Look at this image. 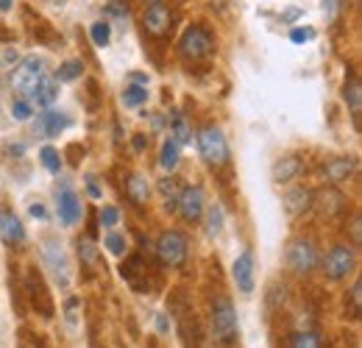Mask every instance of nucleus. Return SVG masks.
Returning a JSON list of instances; mask_svg holds the SVG:
<instances>
[{
	"label": "nucleus",
	"instance_id": "obj_21",
	"mask_svg": "<svg viewBox=\"0 0 362 348\" xmlns=\"http://www.w3.org/2000/svg\"><path fill=\"white\" fill-rule=\"evenodd\" d=\"M126 192H129V198L134 201L136 207H142L145 201H148V195H151V187H148V178H142V175H129L126 178Z\"/></svg>",
	"mask_w": 362,
	"mask_h": 348
},
{
	"label": "nucleus",
	"instance_id": "obj_6",
	"mask_svg": "<svg viewBox=\"0 0 362 348\" xmlns=\"http://www.w3.org/2000/svg\"><path fill=\"white\" fill-rule=\"evenodd\" d=\"M25 290H28V298H31L34 309L42 318H50L53 315V298H50V293H47L45 287V279H42V273L37 267H28V273H25Z\"/></svg>",
	"mask_w": 362,
	"mask_h": 348
},
{
	"label": "nucleus",
	"instance_id": "obj_35",
	"mask_svg": "<svg viewBox=\"0 0 362 348\" xmlns=\"http://www.w3.org/2000/svg\"><path fill=\"white\" fill-rule=\"evenodd\" d=\"M106 248H109L112 254H117V257H120V254L126 251V240H123L120 234H109V237H106Z\"/></svg>",
	"mask_w": 362,
	"mask_h": 348
},
{
	"label": "nucleus",
	"instance_id": "obj_1",
	"mask_svg": "<svg viewBox=\"0 0 362 348\" xmlns=\"http://www.w3.org/2000/svg\"><path fill=\"white\" fill-rule=\"evenodd\" d=\"M45 76H47L45 64H42L40 59H34V56L23 59V62L14 67V73H11V87L17 92V98H25V100H28Z\"/></svg>",
	"mask_w": 362,
	"mask_h": 348
},
{
	"label": "nucleus",
	"instance_id": "obj_31",
	"mask_svg": "<svg viewBox=\"0 0 362 348\" xmlns=\"http://www.w3.org/2000/svg\"><path fill=\"white\" fill-rule=\"evenodd\" d=\"M11 115H14V120H28L31 117V103L25 98H17L11 103Z\"/></svg>",
	"mask_w": 362,
	"mask_h": 348
},
{
	"label": "nucleus",
	"instance_id": "obj_33",
	"mask_svg": "<svg viewBox=\"0 0 362 348\" xmlns=\"http://www.w3.org/2000/svg\"><path fill=\"white\" fill-rule=\"evenodd\" d=\"M360 312H362V282H357L351 287V315L360 318Z\"/></svg>",
	"mask_w": 362,
	"mask_h": 348
},
{
	"label": "nucleus",
	"instance_id": "obj_3",
	"mask_svg": "<svg viewBox=\"0 0 362 348\" xmlns=\"http://www.w3.org/2000/svg\"><path fill=\"white\" fill-rule=\"evenodd\" d=\"M198 148H201V156H204L209 165H215V168L226 165L228 145H226L223 131L218 129V126H206V129L198 134Z\"/></svg>",
	"mask_w": 362,
	"mask_h": 348
},
{
	"label": "nucleus",
	"instance_id": "obj_19",
	"mask_svg": "<svg viewBox=\"0 0 362 348\" xmlns=\"http://www.w3.org/2000/svg\"><path fill=\"white\" fill-rule=\"evenodd\" d=\"M313 204L320 209V215L332 218V215H337V212L343 209V195H340L337 190H323V192L317 195V201H313Z\"/></svg>",
	"mask_w": 362,
	"mask_h": 348
},
{
	"label": "nucleus",
	"instance_id": "obj_23",
	"mask_svg": "<svg viewBox=\"0 0 362 348\" xmlns=\"http://www.w3.org/2000/svg\"><path fill=\"white\" fill-rule=\"evenodd\" d=\"M346 100H349V106H351V112H354V117H357L362 106V89H360V81H357L354 76L346 81Z\"/></svg>",
	"mask_w": 362,
	"mask_h": 348
},
{
	"label": "nucleus",
	"instance_id": "obj_36",
	"mask_svg": "<svg viewBox=\"0 0 362 348\" xmlns=\"http://www.w3.org/2000/svg\"><path fill=\"white\" fill-rule=\"evenodd\" d=\"M78 254H81V260L90 262V265H95V260H98V254H95L92 243H78Z\"/></svg>",
	"mask_w": 362,
	"mask_h": 348
},
{
	"label": "nucleus",
	"instance_id": "obj_16",
	"mask_svg": "<svg viewBox=\"0 0 362 348\" xmlns=\"http://www.w3.org/2000/svg\"><path fill=\"white\" fill-rule=\"evenodd\" d=\"M310 207H313V192H310V190H304V187L290 190V192L284 195V212H287L290 218L304 215Z\"/></svg>",
	"mask_w": 362,
	"mask_h": 348
},
{
	"label": "nucleus",
	"instance_id": "obj_28",
	"mask_svg": "<svg viewBox=\"0 0 362 348\" xmlns=\"http://www.w3.org/2000/svg\"><path fill=\"white\" fill-rule=\"evenodd\" d=\"M40 159H42V165H45L53 175L62 170V159H59V151H56V148H42V151H40Z\"/></svg>",
	"mask_w": 362,
	"mask_h": 348
},
{
	"label": "nucleus",
	"instance_id": "obj_11",
	"mask_svg": "<svg viewBox=\"0 0 362 348\" xmlns=\"http://www.w3.org/2000/svg\"><path fill=\"white\" fill-rule=\"evenodd\" d=\"M231 276L237 282V290H243V293H251L254 290V257H251V251H243L234 260Z\"/></svg>",
	"mask_w": 362,
	"mask_h": 348
},
{
	"label": "nucleus",
	"instance_id": "obj_17",
	"mask_svg": "<svg viewBox=\"0 0 362 348\" xmlns=\"http://www.w3.org/2000/svg\"><path fill=\"white\" fill-rule=\"evenodd\" d=\"M42 251H45V262L50 265V270L56 273V279H59L62 284H67V260H64L62 245H59V243H53V240H47Z\"/></svg>",
	"mask_w": 362,
	"mask_h": 348
},
{
	"label": "nucleus",
	"instance_id": "obj_9",
	"mask_svg": "<svg viewBox=\"0 0 362 348\" xmlns=\"http://www.w3.org/2000/svg\"><path fill=\"white\" fill-rule=\"evenodd\" d=\"M176 209H179L181 218L187 223H198L201 215H204V192H201V187H184L179 192Z\"/></svg>",
	"mask_w": 362,
	"mask_h": 348
},
{
	"label": "nucleus",
	"instance_id": "obj_38",
	"mask_svg": "<svg viewBox=\"0 0 362 348\" xmlns=\"http://www.w3.org/2000/svg\"><path fill=\"white\" fill-rule=\"evenodd\" d=\"M31 215H34V218H45V207L34 204V207H31Z\"/></svg>",
	"mask_w": 362,
	"mask_h": 348
},
{
	"label": "nucleus",
	"instance_id": "obj_37",
	"mask_svg": "<svg viewBox=\"0 0 362 348\" xmlns=\"http://www.w3.org/2000/svg\"><path fill=\"white\" fill-rule=\"evenodd\" d=\"M315 37V31L313 28H296L293 34H290V40L293 42H307V40H313Z\"/></svg>",
	"mask_w": 362,
	"mask_h": 348
},
{
	"label": "nucleus",
	"instance_id": "obj_5",
	"mask_svg": "<svg viewBox=\"0 0 362 348\" xmlns=\"http://www.w3.org/2000/svg\"><path fill=\"white\" fill-rule=\"evenodd\" d=\"M156 254L168 267H181L187 260V240L179 231H165L156 243Z\"/></svg>",
	"mask_w": 362,
	"mask_h": 348
},
{
	"label": "nucleus",
	"instance_id": "obj_34",
	"mask_svg": "<svg viewBox=\"0 0 362 348\" xmlns=\"http://www.w3.org/2000/svg\"><path fill=\"white\" fill-rule=\"evenodd\" d=\"M117 220H120V212H117L115 207H103V209H100V223H103L106 228L117 226Z\"/></svg>",
	"mask_w": 362,
	"mask_h": 348
},
{
	"label": "nucleus",
	"instance_id": "obj_10",
	"mask_svg": "<svg viewBox=\"0 0 362 348\" xmlns=\"http://www.w3.org/2000/svg\"><path fill=\"white\" fill-rule=\"evenodd\" d=\"M145 31L153 37H165L170 31V11L165 3H151L145 11Z\"/></svg>",
	"mask_w": 362,
	"mask_h": 348
},
{
	"label": "nucleus",
	"instance_id": "obj_22",
	"mask_svg": "<svg viewBox=\"0 0 362 348\" xmlns=\"http://www.w3.org/2000/svg\"><path fill=\"white\" fill-rule=\"evenodd\" d=\"M159 165H162L165 170H176V165H179V145H176L173 139H168V142L162 145V156H159Z\"/></svg>",
	"mask_w": 362,
	"mask_h": 348
},
{
	"label": "nucleus",
	"instance_id": "obj_41",
	"mask_svg": "<svg viewBox=\"0 0 362 348\" xmlns=\"http://www.w3.org/2000/svg\"><path fill=\"white\" fill-rule=\"evenodd\" d=\"M145 3H148V6H151V3H162V0H145Z\"/></svg>",
	"mask_w": 362,
	"mask_h": 348
},
{
	"label": "nucleus",
	"instance_id": "obj_24",
	"mask_svg": "<svg viewBox=\"0 0 362 348\" xmlns=\"http://www.w3.org/2000/svg\"><path fill=\"white\" fill-rule=\"evenodd\" d=\"M148 100V89L139 87V84H129V87L123 89V103L126 106H142Z\"/></svg>",
	"mask_w": 362,
	"mask_h": 348
},
{
	"label": "nucleus",
	"instance_id": "obj_12",
	"mask_svg": "<svg viewBox=\"0 0 362 348\" xmlns=\"http://www.w3.org/2000/svg\"><path fill=\"white\" fill-rule=\"evenodd\" d=\"M67 126H70V117H64L62 112H56L50 106H47L45 112L37 117V123H34V129H37L40 137H56V134H62Z\"/></svg>",
	"mask_w": 362,
	"mask_h": 348
},
{
	"label": "nucleus",
	"instance_id": "obj_26",
	"mask_svg": "<svg viewBox=\"0 0 362 348\" xmlns=\"http://www.w3.org/2000/svg\"><path fill=\"white\" fill-rule=\"evenodd\" d=\"M162 195H165V201H168V209H176V201H179V181L176 178H165L162 181Z\"/></svg>",
	"mask_w": 362,
	"mask_h": 348
},
{
	"label": "nucleus",
	"instance_id": "obj_27",
	"mask_svg": "<svg viewBox=\"0 0 362 348\" xmlns=\"http://www.w3.org/2000/svg\"><path fill=\"white\" fill-rule=\"evenodd\" d=\"M221 228H223V209L221 207H212L206 212V234L215 237V234H221Z\"/></svg>",
	"mask_w": 362,
	"mask_h": 348
},
{
	"label": "nucleus",
	"instance_id": "obj_8",
	"mask_svg": "<svg viewBox=\"0 0 362 348\" xmlns=\"http://www.w3.org/2000/svg\"><path fill=\"white\" fill-rule=\"evenodd\" d=\"M287 265H290L296 273H310V270L317 265L315 245L307 243V240H296V243H290V248H287Z\"/></svg>",
	"mask_w": 362,
	"mask_h": 348
},
{
	"label": "nucleus",
	"instance_id": "obj_13",
	"mask_svg": "<svg viewBox=\"0 0 362 348\" xmlns=\"http://www.w3.org/2000/svg\"><path fill=\"white\" fill-rule=\"evenodd\" d=\"M354 159L351 156H334L323 165V178L332 181V184H340V181H349L354 175Z\"/></svg>",
	"mask_w": 362,
	"mask_h": 348
},
{
	"label": "nucleus",
	"instance_id": "obj_29",
	"mask_svg": "<svg viewBox=\"0 0 362 348\" xmlns=\"http://www.w3.org/2000/svg\"><path fill=\"white\" fill-rule=\"evenodd\" d=\"M92 42L98 45V47H103V45H109V37H112V28H109V23H95L92 25Z\"/></svg>",
	"mask_w": 362,
	"mask_h": 348
},
{
	"label": "nucleus",
	"instance_id": "obj_4",
	"mask_svg": "<svg viewBox=\"0 0 362 348\" xmlns=\"http://www.w3.org/2000/svg\"><path fill=\"white\" fill-rule=\"evenodd\" d=\"M212 326H215V337L221 343H234L237 340V312L228 298H218L212 306Z\"/></svg>",
	"mask_w": 362,
	"mask_h": 348
},
{
	"label": "nucleus",
	"instance_id": "obj_18",
	"mask_svg": "<svg viewBox=\"0 0 362 348\" xmlns=\"http://www.w3.org/2000/svg\"><path fill=\"white\" fill-rule=\"evenodd\" d=\"M298 173H301V159H298V156H281V159L273 165V178H276L279 184L293 181Z\"/></svg>",
	"mask_w": 362,
	"mask_h": 348
},
{
	"label": "nucleus",
	"instance_id": "obj_7",
	"mask_svg": "<svg viewBox=\"0 0 362 348\" xmlns=\"http://www.w3.org/2000/svg\"><path fill=\"white\" fill-rule=\"evenodd\" d=\"M323 270H326V276H329L332 282L346 279V276L354 270V251L346 248V245H334V248L329 251L326 262H323Z\"/></svg>",
	"mask_w": 362,
	"mask_h": 348
},
{
	"label": "nucleus",
	"instance_id": "obj_20",
	"mask_svg": "<svg viewBox=\"0 0 362 348\" xmlns=\"http://www.w3.org/2000/svg\"><path fill=\"white\" fill-rule=\"evenodd\" d=\"M56 98H59V84H56V81H53V79H42V81H40V87L34 89V95H31V98H28V103H37V106H50V103H53V100H56Z\"/></svg>",
	"mask_w": 362,
	"mask_h": 348
},
{
	"label": "nucleus",
	"instance_id": "obj_2",
	"mask_svg": "<svg viewBox=\"0 0 362 348\" xmlns=\"http://www.w3.org/2000/svg\"><path fill=\"white\" fill-rule=\"evenodd\" d=\"M179 53H181V59L189 62V64L206 59V56L212 53V34H209L206 28H201V25L187 28L179 42Z\"/></svg>",
	"mask_w": 362,
	"mask_h": 348
},
{
	"label": "nucleus",
	"instance_id": "obj_15",
	"mask_svg": "<svg viewBox=\"0 0 362 348\" xmlns=\"http://www.w3.org/2000/svg\"><path fill=\"white\" fill-rule=\"evenodd\" d=\"M59 218H62L64 226H73V223H78V218H81V201L67 187L59 192Z\"/></svg>",
	"mask_w": 362,
	"mask_h": 348
},
{
	"label": "nucleus",
	"instance_id": "obj_39",
	"mask_svg": "<svg viewBox=\"0 0 362 348\" xmlns=\"http://www.w3.org/2000/svg\"><path fill=\"white\" fill-rule=\"evenodd\" d=\"M87 187H90V195H92V198H100V190H98V184H95L92 178H90V184H87Z\"/></svg>",
	"mask_w": 362,
	"mask_h": 348
},
{
	"label": "nucleus",
	"instance_id": "obj_25",
	"mask_svg": "<svg viewBox=\"0 0 362 348\" xmlns=\"http://www.w3.org/2000/svg\"><path fill=\"white\" fill-rule=\"evenodd\" d=\"M290 348H320V337L315 332H296L290 340Z\"/></svg>",
	"mask_w": 362,
	"mask_h": 348
},
{
	"label": "nucleus",
	"instance_id": "obj_14",
	"mask_svg": "<svg viewBox=\"0 0 362 348\" xmlns=\"http://www.w3.org/2000/svg\"><path fill=\"white\" fill-rule=\"evenodd\" d=\"M0 237H3L6 245H17V243H23V237H25V228H23L20 218H17L14 212H8V209L0 212Z\"/></svg>",
	"mask_w": 362,
	"mask_h": 348
},
{
	"label": "nucleus",
	"instance_id": "obj_40",
	"mask_svg": "<svg viewBox=\"0 0 362 348\" xmlns=\"http://www.w3.org/2000/svg\"><path fill=\"white\" fill-rule=\"evenodd\" d=\"M0 8H3V11H8V8H11V0H0Z\"/></svg>",
	"mask_w": 362,
	"mask_h": 348
},
{
	"label": "nucleus",
	"instance_id": "obj_30",
	"mask_svg": "<svg viewBox=\"0 0 362 348\" xmlns=\"http://www.w3.org/2000/svg\"><path fill=\"white\" fill-rule=\"evenodd\" d=\"M81 76V62H64L59 67V81H76Z\"/></svg>",
	"mask_w": 362,
	"mask_h": 348
},
{
	"label": "nucleus",
	"instance_id": "obj_32",
	"mask_svg": "<svg viewBox=\"0 0 362 348\" xmlns=\"http://www.w3.org/2000/svg\"><path fill=\"white\" fill-rule=\"evenodd\" d=\"M187 139H189V131H187V123H184L181 117H176V120H173V142H176V145H184Z\"/></svg>",
	"mask_w": 362,
	"mask_h": 348
}]
</instances>
